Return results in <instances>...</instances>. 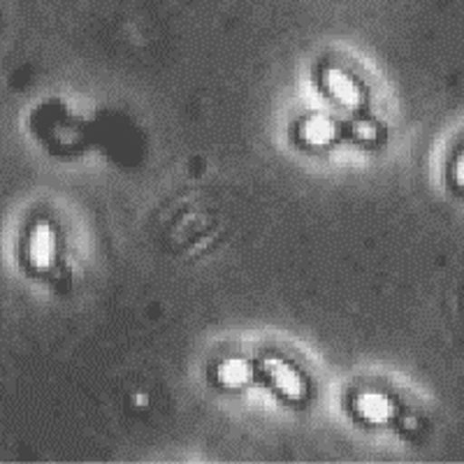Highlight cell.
<instances>
[{
    "label": "cell",
    "mask_w": 464,
    "mask_h": 464,
    "mask_svg": "<svg viewBox=\"0 0 464 464\" xmlns=\"http://www.w3.org/2000/svg\"><path fill=\"white\" fill-rule=\"evenodd\" d=\"M153 230L168 254L198 260L230 235V211L214 188H184L156 209Z\"/></svg>",
    "instance_id": "cell-1"
},
{
    "label": "cell",
    "mask_w": 464,
    "mask_h": 464,
    "mask_svg": "<svg viewBox=\"0 0 464 464\" xmlns=\"http://www.w3.org/2000/svg\"><path fill=\"white\" fill-rule=\"evenodd\" d=\"M52 256H53L52 235H49V230L40 227V230L33 232L31 242H28V260H31V265H35V267H44V265H49Z\"/></svg>",
    "instance_id": "cell-2"
}]
</instances>
